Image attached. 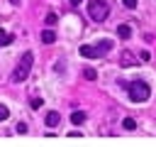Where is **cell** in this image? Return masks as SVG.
<instances>
[{
  "instance_id": "1",
  "label": "cell",
  "mask_w": 156,
  "mask_h": 147,
  "mask_svg": "<svg viewBox=\"0 0 156 147\" xmlns=\"http://www.w3.org/2000/svg\"><path fill=\"white\" fill-rule=\"evenodd\" d=\"M110 49H112V42H110V39H100V42H95V44H83V47L78 49V54L85 56V59H98V56H105Z\"/></svg>"
},
{
  "instance_id": "2",
  "label": "cell",
  "mask_w": 156,
  "mask_h": 147,
  "mask_svg": "<svg viewBox=\"0 0 156 147\" xmlns=\"http://www.w3.org/2000/svg\"><path fill=\"white\" fill-rule=\"evenodd\" d=\"M32 61H34V54H32V51H24V54H22V59L17 61V66L12 69V74H10V81H12V83H20V81H24V78L29 76Z\"/></svg>"
},
{
  "instance_id": "3",
  "label": "cell",
  "mask_w": 156,
  "mask_h": 147,
  "mask_svg": "<svg viewBox=\"0 0 156 147\" xmlns=\"http://www.w3.org/2000/svg\"><path fill=\"white\" fill-rule=\"evenodd\" d=\"M127 93H129V100L132 103H146L151 98V88L146 81H132L127 86Z\"/></svg>"
},
{
  "instance_id": "4",
  "label": "cell",
  "mask_w": 156,
  "mask_h": 147,
  "mask_svg": "<svg viewBox=\"0 0 156 147\" xmlns=\"http://www.w3.org/2000/svg\"><path fill=\"white\" fill-rule=\"evenodd\" d=\"M88 15L93 22H105L107 15H110V5L105 0H90L88 2Z\"/></svg>"
},
{
  "instance_id": "5",
  "label": "cell",
  "mask_w": 156,
  "mask_h": 147,
  "mask_svg": "<svg viewBox=\"0 0 156 147\" xmlns=\"http://www.w3.org/2000/svg\"><path fill=\"white\" fill-rule=\"evenodd\" d=\"M44 123H46V127H58V123H61L58 110H49V113H46V118H44Z\"/></svg>"
},
{
  "instance_id": "6",
  "label": "cell",
  "mask_w": 156,
  "mask_h": 147,
  "mask_svg": "<svg viewBox=\"0 0 156 147\" xmlns=\"http://www.w3.org/2000/svg\"><path fill=\"white\" fill-rule=\"evenodd\" d=\"M39 39H41L44 44H54V42H56V32H54V29H44Z\"/></svg>"
},
{
  "instance_id": "7",
  "label": "cell",
  "mask_w": 156,
  "mask_h": 147,
  "mask_svg": "<svg viewBox=\"0 0 156 147\" xmlns=\"http://www.w3.org/2000/svg\"><path fill=\"white\" fill-rule=\"evenodd\" d=\"M12 42H15V34H10V32L0 29V47H7V44H12Z\"/></svg>"
},
{
  "instance_id": "8",
  "label": "cell",
  "mask_w": 156,
  "mask_h": 147,
  "mask_svg": "<svg viewBox=\"0 0 156 147\" xmlns=\"http://www.w3.org/2000/svg\"><path fill=\"white\" fill-rule=\"evenodd\" d=\"M117 34H119V39H129L132 37V27L129 24H119L117 27Z\"/></svg>"
},
{
  "instance_id": "9",
  "label": "cell",
  "mask_w": 156,
  "mask_h": 147,
  "mask_svg": "<svg viewBox=\"0 0 156 147\" xmlns=\"http://www.w3.org/2000/svg\"><path fill=\"white\" fill-rule=\"evenodd\" d=\"M71 123H73V125H80V123H85V113H83V110H76V113L71 115Z\"/></svg>"
},
{
  "instance_id": "10",
  "label": "cell",
  "mask_w": 156,
  "mask_h": 147,
  "mask_svg": "<svg viewBox=\"0 0 156 147\" xmlns=\"http://www.w3.org/2000/svg\"><path fill=\"white\" fill-rule=\"evenodd\" d=\"M134 64H136V59H134L129 51H124V54H122V66H134Z\"/></svg>"
},
{
  "instance_id": "11",
  "label": "cell",
  "mask_w": 156,
  "mask_h": 147,
  "mask_svg": "<svg viewBox=\"0 0 156 147\" xmlns=\"http://www.w3.org/2000/svg\"><path fill=\"white\" fill-rule=\"evenodd\" d=\"M122 127L132 132V130H136V120H134V118H124V120H122Z\"/></svg>"
},
{
  "instance_id": "12",
  "label": "cell",
  "mask_w": 156,
  "mask_h": 147,
  "mask_svg": "<svg viewBox=\"0 0 156 147\" xmlns=\"http://www.w3.org/2000/svg\"><path fill=\"white\" fill-rule=\"evenodd\" d=\"M83 76H85V78H88V81H95V78H98V71H95V69H93V66H88V69H85V71H83Z\"/></svg>"
},
{
  "instance_id": "13",
  "label": "cell",
  "mask_w": 156,
  "mask_h": 147,
  "mask_svg": "<svg viewBox=\"0 0 156 147\" xmlns=\"http://www.w3.org/2000/svg\"><path fill=\"white\" fill-rule=\"evenodd\" d=\"M7 118H10V110H7V105H5V103H0V123H2V120H7Z\"/></svg>"
},
{
  "instance_id": "14",
  "label": "cell",
  "mask_w": 156,
  "mask_h": 147,
  "mask_svg": "<svg viewBox=\"0 0 156 147\" xmlns=\"http://www.w3.org/2000/svg\"><path fill=\"white\" fill-rule=\"evenodd\" d=\"M56 20H58V17H56V15H54V12H49V15H46V20H44V22H46V24H56Z\"/></svg>"
},
{
  "instance_id": "15",
  "label": "cell",
  "mask_w": 156,
  "mask_h": 147,
  "mask_svg": "<svg viewBox=\"0 0 156 147\" xmlns=\"http://www.w3.org/2000/svg\"><path fill=\"white\" fill-rule=\"evenodd\" d=\"M122 5L129 7V10H134V7H136V0H122Z\"/></svg>"
},
{
  "instance_id": "16",
  "label": "cell",
  "mask_w": 156,
  "mask_h": 147,
  "mask_svg": "<svg viewBox=\"0 0 156 147\" xmlns=\"http://www.w3.org/2000/svg\"><path fill=\"white\" fill-rule=\"evenodd\" d=\"M41 105H44V100H41V98H34V100H32V108H34V110H37V108H41Z\"/></svg>"
},
{
  "instance_id": "17",
  "label": "cell",
  "mask_w": 156,
  "mask_h": 147,
  "mask_svg": "<svg viewBox=\"0 0 156 147\" xmlns=\"http://www.w3.org/2000/svg\"><path fill=\"white\" fill-rule=\"evenodd\" d=\"M15 130H17L20 135H24V132H27V125H24V123H17V127H15Z\"/></svg>"
},
{
  "instance_id": "18",
  "label": "cell",
  "mask_w": 156,
  "mask_h": 147,
  "mask_svg": "<svg viewBox=\"0 0 156 147\" xmlns=\"http://www.w3.org/2000/svg\"><path fill=\"white\" fill-rule=\"evenodd\" d=\"M139 59H141V61H149V59H151V54H149V51H141V54H139Z\"/></svg>"
},
{
  "instance_id": "19",
  "label": "cell",
  "mask_w": 156,
  "mask_h": 147,
  "mask_svg": "<svg viewBox=\"0 0 156 147\" xmlns=\"http://www.w3.org/2000/svg\"><path fill=\"white\" fill-rule=\"evenodd\" d=\"M10 2H12V5H20V0H10Z\"/></svg>"
},
{
  "instance_id": "20",
  "label": "cell",
  "mask_w": 156,
  "mask_h": 147,
  "mask_svg": "<svg viewBox=\"0 0 156 147\" xmlns=\"http://www.w3.org/2000/svg\"><path fill=\"white\" fill-rule=\"evenodd\" d=\"M78 2H80V0H71V5H78Z\"/></svg>"
}]
</instances>
